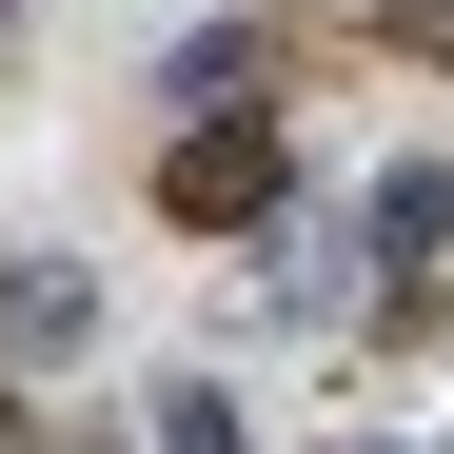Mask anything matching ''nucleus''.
Wrapping results in <instances>:
<instances>
[{
	"label": "nucleus",
	"mask_w": 454,
	"mask_h": 454,
	"mask_svg": "<svg viewBox=\"0 0 454 454\" xmlns=\"http://www.w3.org/2000/svg\"><path fill=\"white\" fill-rule=\"evenodd\" d=\"M159 217H178V238H238V217H277V138H257V119H198L178 159H159Z\"/></svg>",
	"instance_id": "f257e3e1"
},
{
	"label": "nucleus",
	"mask_w": 454,
	"mask_h": 454,
	"mask_svg": "<svg viewBox=\"0 0 454 454\" xmlns=\"http://www.w3.org/2000/svg\"><path fill=\"white\" fill-rule=\"evenodd\" d=\"M434 238H454V178L395 159V178H375V257H434Z\"/></svg>",
	"instance_id": "f03ea898"
},
{
	"label": "nucleus",
	"mask_w": 454,
	"mask_h": 454,
	"mask_svg": "<svg viewBox=\"0 0 454 454\" xmlns=\"http://www.w3.org/2000/svg\"><path fill=\"white\" fill-rule=\"evenodd\" d=\"M159 454H238V395H217V375H178V395H159Z\"/></svg>",
	"instance_id": "7ed1b4c3"
},
{
	"label": "nucleus",
	"mask_w": 454,
	"mask_h": 454,
	"mask_svg": "<svg viewBox=\"0 0 454 454\" xmlns=\"http://www.w3.org/2000/svg\"><path fill=\"white\" fill-rule=\"evenodd\" d=\"M415 59H454V0H415Z\"/></svg>",
	"instance_id": "20e7f679"
}]
</instances>
